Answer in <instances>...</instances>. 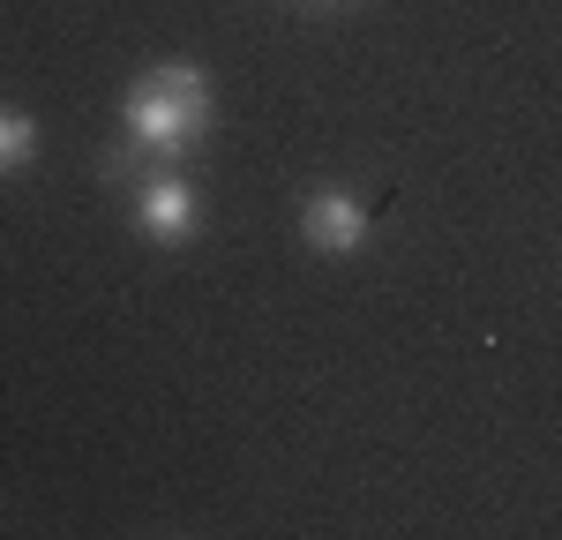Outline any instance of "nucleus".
Instances as JSON below:
<instances>
[{
  "instance_id": "f257e3e1",
  "label": "nucleus",
  "mask_w": 562,
  "mask_h": 540,
  "mask_svg": "<svg viewBox=\"0 0 562 540\" xmlns=\"http://www.w3.org/2000/svg\"><path fill=\"white\" fill-rule=\"evenodd\" d=\"M211 121H217V98L195 60H158L121 90V143L143 158H166V166L188 158L211 135Z\"/></svg>"
},
{
  "instance_id": "f03ea898",
  "label": "nucleus",
  "mask_w": 562,
  "mask_h": 540,
  "mask_svg": "<svg viewBox=\"0 0 562 540\" xmlns=\"http://www.w3.org/2000/svg\"><path fill=\"white\" fill-rule=\"evenodd\" d=\"M98 173L113 180V188H128V218L150 248H188V240L203 233V195H195V180L180 173V166L113 143V150L98 158Z\"/></svg>"
},
{
  "instance_id": "7ed1b4c3",
  "label": "nucleus",
  "mask_w": 562,
  "mask_h": 540,
  "mask_svg": "<svg viewBox=\"0 0 562 540\" xmlns=\"http://www.w3.org/2000/svg\"><path fill=\"white\" fill-rule=\"evenodd\" d=\"M301 233L315 256H360L368 248V203L346 188H307L301 195Z\"/></svg>"
},
{
  "instance_id": "20e7f679",
  "label": "nucleus",
  "mask_w": 562,
  "mask_h": 540,
  "mask_svg": "<svg viewBox=\"0 0 562 540\" xmlns=\"http://www.w3.org/2000/svg\"><path fill=\"white\" fill-rule=\"evenodd\" d=\"M31 158H38V121L15 113V105H0V173H23Z\"/></svg>"
},
{
  "instance_id": "39448f33",
  "label": "nucleus",
  "mask_w": 562,
  "mask_h": 540,
  "mask_svg": "<svg viewBox=\"0 0 562 540\" xmlns=\"http://www.w3.org/2000/svg\"><path fill=\"white\" fill-rule=\"evenodd\" d=\"M307 8H346V0H307Z\"/></svg>"
}]
</instances>
